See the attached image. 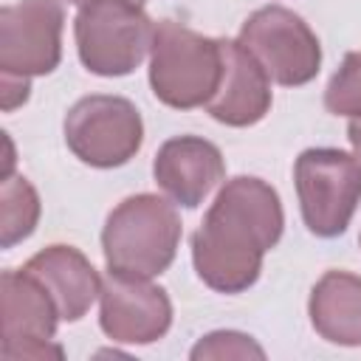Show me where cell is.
Wrapping results in <instances>:
<instances>
[{
    "label": "cell",
    "instance_id": "cell-1",
    "mask_svg": "<svg viewBox=\"0 0 361 361\" xmlns=\"http://www.w3.org/2000/svg\"><path fill=\"white\" fill-rule=\"evenodd\" d=\"M282 226V203L271 183L251 175L226 180L192 237L197 276L220 293L251 288L262 271L265 251L279 243Z\"/></svg>",
    "mask_w": 361,
    "mask_h": 361
},
{
    "label": "cell",
    "instance_id": "cell-2",
    "mask_svg": "<svg viewBox=\"0 0 361 361\" xmlns=\"http://www.w3.org/2000/svg\"><path fill=\"white\" fill-rule=\"evenodd\" d=\"M180 243V217L158 195H133L121 200L104 223L102 248L113 274L152 279L164 274Z\"/></svg>",
    "mask_w": 361,
    "mask_h": 361
},
{
    "label": "cell",
    "instance_id": "cell-3",
    "mask_svg": "<svg viewBox=\"0 0 361 361\" xmlns=\"http://www.w3.org/2000/svg\"><path fill=\"white\" fill-rule=\"evenodd\" d=\"M223 76V39L164 20L149 48V85L158 102L175 110L209 104Z\"/></svg>",
    "mask_w": 361,
    "mask_h": 361
},
{
    "label": "cell",
    "instance_id": "cell-4",
    "mask_svg": "<svg viewBox=\"0 0 361 361\" xmlns=\"http://www.w3.org/2000/svg\"><path fill=\"white\" fill-rule=\"evenodd\" d=\"M73 37L90 73L127 76L152 48L155 25L135 0H90L79 6Z\"/></svg>",
    "mask_w": 361,
    "mask_h": 361
},
{
    "label": "cell",
    "instance_id": "cell-5",
    "mask_svg": "<svg viewBox=\"0 0 361 361\" xmlns=\"http://www.w3.org/2000/svg\"><path fill=\"white\" fill-rule=\"evenodd\" d=\"M293 180L305 226L316 237L344 234L361 200V161L330 147L305 149L293 164Z\"/></svg>",
    "mask_w": 361,
    "mask_h": 361
},
{
    "label": "cell",
    "instance_id": "cell-6",
    "mask_svg": "<svg viewBox=\"0 0 361 361\" xmlns=\"http://www.w3.org/2000/svg\"><path fill=\"white\" fill-rule=\"evenodd\" d=\"M237 42L259 62L265 76L285 87L307 85L322 65V48L310 25L282 6L257 8L240 28Z\"/></svg>",
    "mask_w": 361,
    "mask_h": 361
},
{
    "label": "cell",
    "instance_id": "cell-7",
    "mask_svg": "<svg viewBox=\"0 0 361 361\" xmlns=\"http://www.w3.org/2000/svg\"><path fill=\"white\" fill-rule=\"evenodd\" d=\"M144 141V124L130 99L85 96L65 116V144L87 166H124Z\"/></svg>",
    "mask_w": 361,
    "mask_h": 361
},
{
    "label": "cell",
    "instance_id": "cell-8",
    "mask_svg": "<svg viewBox=\"0 0 361 361\" xmlns=\"http://www.w3.org/2000/svg\"><path fill=\"white\" fill-rule=\"evenodd\" d=\"M0 313L3 341L0 355L6 361L23 358H62V347L54 344L59 310L51 293L23 268L3 271L0 276Z\"/></svg>",
    "mask_w": 361,
    "mask_h": 361
},
{
    "label": "cell",
    "instance_id": "cell-9",
    "mask_svg": "<svg viewBox=\"0 0 361 361\" xmlns=\"http://www.w3.org/2000/svg\"><path fill=\"white\" fill-rule=\"evenodd\" d=\"M59 0H20L0 11V71L14 76H45L62 59Z\"/></svg>",
    "mask_w": 361,
    "mask_h": 361
},
{
    "label": "cell",
    "instance_id": "cell-10",
    "mask_svg": "<svg viewBox=\"0 0 361 361\" xmlns=\"http://www.w3.org/2000/svg\"><path fill=\"white\" fill-rule=\"evenodd\" d=\"M99 324L121 344H152L172 324V302L164 288L138 276L113 274L102 282Z\"/></svg>",
    "mask_w": 361,
    "mask_h": 361
},
{
    "label": "cell",
    "instance_id": "cell-11",
    "mask_svg": "<svg viewBox=\"0 0 361 361\" xmlns=\"http://www.w3.org/2000/svg\"><path fill=\"white\" fill-rule=\"evenodd\" d=\"M155 183L178 206H200L226 175L220 149L197 135H178L161 144L152 164Z\"/></svg>",
    "mask_w": 361,
    "mask_h": 361
},
{
    "label": "cell",
    "instance_id": "cell-12",
    "mask_svg": "<svg viewBox=\"0 0 361 361\" xmlns=\"http://www.w3.org/2000/svg\"><path fill=\"white\" fill-rule=\"evenodd\" d=\"M206 110L228 127H251L271 110V79L237 39H223V76Z\"/></svg>",
    "mask_w": 361,
    "mask_h": 361
},
{
    "label": "cell",
    "instance_id": "cell-13",
    "mask_svg": "<svg viewBox=\"0 0 361 361\" xmlns=\"http://www.w3.org/2000/svg\"><path fill=\"white\" fill-rule=\"evenodd\" d=\"M23 271L31 274L51 293L59 319L65 322L82 319L90 310L93 299L102 293V279L96 268L73 245H48L34 254L23 265Z\"/></svg>",
    "mask_w": 361,
    "mask_h": 361
},
{
    "label": "cell",
    "instance_id": "cell-14",
    "mask_svg": "<svg viewBox=\"0 0 361 361\" xmlns=\"http://www.w3.org/2000/svg\"><path fill=\"white\" fill-rule=\"evenodd\" d=\"M313 330L341 347H361V276L327 271L310 290L307 302Z\"/></svg>",
    "mask_w": 361,
    "mask_h": 361
},
{
    "label": "cell",
    "instance_id": "cell-15",
    "mask_svg": "<svg viewBox=\"0 0 361 361\" xmlns=\"http://www.w3.org/2000/svg\"><path fill=\"white\" fill-rule=\"evenodd\" d=\"M0 243L3 248H11L14 243L25 240L37 220H39V197L34 186L23 175H3L0 186Z\"/></svg>",
    "mask_w": 361,
    "mask_h": 361
},
{
    "label": "cell",
    "instance_id": "cell-16",
    "mask_svg": "<svg viewBox=\"0 0 361 361\" xmlns=\"http://www.w3.org/2000/svg\"><path fill=\"white\" fill-rule=\"evenodd\" d=\"M324 107L333 116L361 118V51H350L324 90Z\"/></svg>",
    "mask_w": 361,
    "mask_h": 361
},
{
    "label": "cell",
    "instance_id": "cell-17",
    "mask_svg": "<svg viewBox=\"0 0 361 361\" xmlns=\"http://www.w3.org/2000/svg\"><path fill=\"white\" fill-rule=\"evenodd\" d=\"M262 347L251 341V336L243 333H231V330H220L206 336L195 350L192 358H262Z\"/></svg>",
    "mask_w": 361,
    "mask_h": 361
},
{
    "label": "cell",
    "instance_id": "cell-18",
    "mask_svg": "<svg viewBox=\"0 0 361 361\" xmlns=\"http://www.w3.org/2000/svg\"><path fill=\"white\" fill-rule=\"evenodd\" d=\"M28 79L25 76H14V73H3V90H0V99H3V110H14L20 107L25 99H28Z\"/></svg>",
    "mask_w": 361,
    "mask_h": 361
},
{
    "label": "cell",
    "instance_id": "cell-19",
    "mask_svg": "<svg viewBox=\"0 0 361 361\" xmlns=\"http://www.w3.org/2000/svg\"><path fill=\"white\" fill-rule=\"evenodd\" d=\"M347 138H350L355 155L361 158V118H353V121H350V127H347Z\"/></svg>",
    "mask_w": 361,
    "mask_h": 361
},
{
    "label": "cell",
    "instance_id": "cell-20",
    "mask_svg": "<svg viewBox=\"0 0 361 361\" xmlns=\"http://www.w3.org/2000/svg\"><path fill=\"white\" fill-rule=\"evenodd\" d=\"M68 3H73V6H85V3H90V0H68ZM138 3V0H135Z\"/></svg>",
    "mask_w": 361,
    "mask_h": 361
},
{
    "label": "cell",
    "instance_id": "cell-21",
    "mask_svg": "<svg viewBox=\"0 0 361 361\" xmlns=\"http://www.w3.org/2000/svg\"><path fill=\"white\" fill-rule=\"evenodd\" d=\"M138 3H144V0H138Z\"/></svg>",
    "mask_w": 361,
    "mask_h": 361
},
{
    "label": "cell",
    "instance_id": "cell-22",
    "mask_svg": "<svg viewBox=\"0 0 361 361\" xmlns=\"http://www.w3.org/2000/svg\"><path fill=\"white\" fill-rule=\"evenodd\" d=\"M358 243H361V240H358Z\"/></svg>",
    "mask_w": 361,
    "mask_h": 361
}]
</instances>
